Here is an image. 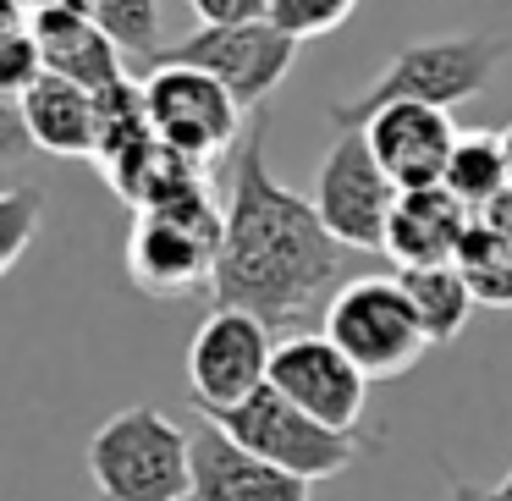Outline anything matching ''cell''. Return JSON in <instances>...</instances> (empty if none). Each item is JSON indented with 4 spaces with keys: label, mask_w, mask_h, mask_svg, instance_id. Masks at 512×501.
Wrapping results in <instances>:
<instances>
[{
    "label": "cell",
    "mask_w": 512,
    "mask_h": 501,
    "mask_svg": "<svg viewBox=\"0 0 512 501\" xmlns=\"http://www.w3.org/2000/svg\"><path fill=\"white\" fill-rule=\"evenodd\" d=\"M353 248L336 243L314 199L292 193L270 177L265 122L248 127L232 160V193H226V237L215 259V309H248L265 325H292L342 287Z\"/></svg>",
    "instance_id": "cell-1"
},
{
    "label": "cell",
    "mask_w": 512,
    "mask_h": 501,
    "mask_svg": "<svg viewBox=\"0 0 512 501\" xmlns=\"http://www.w3.org/2000/svg\"><path fill=\"white\" fill-rule=\"evenodd\" d=\"M507 61V39L501 34H441L402 45L375 78L364 83V94L331 105L336 133H358L375 111L386 105H435V111H457L474 94H485V83L496 78V67Z\"/></svg>",
    "instance_id": "cell-2"
},
{
    "label": "cell",
    "mask_w": 512,
    "mask_h": 501,
    "mask_svg": "<svg viewBox=\"0 0 512 501\" xmlns=\"http://www.w3.org/2000/svg\"><path fill=\"white\" fill-rule=\"evenodd\" d=\"M94 501H188L193 490V430L138 402L122 408L83 446Z\"/></svg>",
    "instance_id": "cell-3"
},
{
    "label": "cell",
    "mask_w": 512,
    "mask_h": 501,
    "mask_svg": "<svg viewBox=\"0 0 512 501\" xmlns=\"http://www.w3.org/2000/svg\"><path fill=\"white\" fill-rule=\"evenodd\" d=\"M221 237H226V210L210 199V177H204L193 188H182L177 199H166L160 210L133 215L127 276L149 298H182L193 287H210Z\"/></svg>",
    "instance_id": "cell-4"
},
{
    "label": "cell",
    "mask_w": 512,
    "mask_h": 501,
    "mask_svg": "<svg viewBox=\"0 0 512 501\" xmlns=\"http://www.w3.org/2000/svg\"><path fill=\"white\" fill-rule=\"evenodd\" d=\"M325 336L364 369L369 380H397L424 358V336L413 298L397 276H353L325 303Z\"/></svg>",
    "instance_id": "cell-5"
},
{
    "label": "cell",
    "mask_w": 512,
    "mask_h": 501,
    "mask_svg": "<svg viewBox=\"0 0 512 501\" xmlns=\"http://www.w3.org/2000/svg\"><path fill=\"white\" fill-rule=\"evenodd\" d=\"M215 424H221L232 441H243L254 457H265V463L309 479V485L314 479H336L342 468H353L358 457L375 446L364 430H331V424H320L314 413H303L298 402L281 397L276 386L254 391L243 408L221 413Z\"/></svg>",
    "instance_id": "cell-6"
},
{
    "label": "cell",
    "mask_w": 512,
    "mask_h": 501,
    "mask_svg": "<svg viewBox=\"0 0 512 501\" xmlns=\"http://www.w3.org/2000/svg\"><path fill=\"white\" fill-rule=\"evenodd\" d=\"M144 105H149V127L155 138H166L171 149H182L188 160L210 166L221 160L232 144H243V105L221 78L182 61H160L144 72Z\"/></svg>",
    "instance_id": "cell-7"
},
{
    "label": "cell",
    "mask_w": 512,
    "mask_h": 501,
    "mask_svg": "<svg viewBox=\"0 0 512 501\" xmlns=\"http://www.w3.org/2000/svg\"><path fill=\"white\" fill-rule=\"evenodd\" d=\"M276 342L270 325L248 309H215L188 342V397L204 419L243 408L254 391L270 386Z\"/></svg>",
    "instance_id": "cell-8"
},
{
    "label": "cell",
    "mask_w": 512,
    "mask_h": 501,
    "mask_svg": "<svg viewBox=\"0 0 512 501\" xmlns=\"http://www.w3.org/2000/svg\"><path fill=\"white\" fill-rule=\"evenodd\" d=\"M397 182L386 177V166L375 160L364 133H336V144L325 149L320 182H314V210L325 215V226L336 232L342 248H386V226L397 210Z\"/></svg>",
    "instance_id": "cell-9"
},
{
    "label": "cell",
    "mask_w": 512,
    "mask_h": 501,
    "mask_svg": "<svg viewBox=\"0 0 512 501\" xmlns=\"http://www.w3.org/2000/svg\"><path fill=\"white\" fill-rule=\"evenodd\" d=\"M292 56H298V39L281 34L265 17V23H237V28H199L182 45H171L160 61H182V67L210 72V78H221L237 94L243 111H254V105H265L281 89V78L292 72Z\"/></svg>",
    "instance_id": "cell-10"
},
{
    "label": "cell",
    "mask_w": 512,
    "mask_h": 501,
    "mask_svg": "<svg viewBox=\"0 0 512 501\" xmlns=\"http://www.w3.org/2000/svg\"><path fill=\"white\" fill-rule=\"evenodd\" d=\"M270 386L303 413H314L331 430H358L369 397V375L331 342L325 331H303L276 342V364H270Z\"/></svg>",
    "instance_id": "cell-11"
},
{
    "label": "cell",
    "mask_w": 512,
    "mask_h": 501,
    "mask_svg": "<svg viewBox=\"0 0 512 501\" xmlns=\"http://www.w3.org/2000/svg\"><path fill=\"white\" fill-rule=\"evenodd\" d=\"M358 133L369 138L375 160L386 166V177L397 182L402 193L408 188H441L446 166L457 155V122L452 111H435V105H386L375 111Z\"/></svg>",
    "instance_id": "cell-12"
},
{
    "label": "cell",
    "mask_w": 512,
    "mask_h": 501,
    "mask_svg": "<svg viewBox=\"0 0 512 501\" xmlns=\"http://www.w3.org/2000/svg\"><path fill=\"white\" fill-rule=\"evenodd\" d=\"M188 501H309V479L254 457L215 419L193 424V490Z\"/></svg>",
    "instance_id": "cell-13"
},
{
    "label": "cell",
    "mask_w": 512,
    "mask_h": 501,
    "mask_svg": "<svg viewBox=\"0 0 512 501\" xmlns=\"http://www.w3.org/2000/svg\"><path fill=\"white\" fill-rule=\"evenodd\" d=\"M28 28H34L39 50H45V72L83 83L89 94L127 83V56L89 23V12L78 0H50V6L28 12Z\"/></svg>",
    "instance_id": "cell-14"
},
{
    "label": "cell",
    "mask_w": 512,
    "mask_h": 501,
    "mask_svg": "<svg viewBox=\"0 0 512 501\" xmlns=\"http://www.w3.org/2000/svg\"><path fill=\"white\" fill-rule=\"evenodd\" d=\"M479 215L446 188H408L397 193V210L386 226V248L380 254L397 259V270H424V265H457L468 226Z\"/></svg>",
    "instance_id": "cell-15"
},
{
    "label": "cell",
    "mask_w": 512,
    "mask_h": 501,
    "mask_svg": "<svg viewBox=\"0 0 512 501\" xmlns=\"http://www.w3.org/2000/svg\"><path fill=\"white\" fill-rule=\"evenodd\" d=\"M12 111L34 149L61 160H100V100L83 83L45 72Z\"/></svg>",
    "instance_id": "cell-16"
},
{
    "label": "cell",
    "mask_w": 512,
    "mask_h": 501,
    "mask_svg": "<svg viewBox=\"0 0 512 501\" xmlns=\"http://www.w3.org/2000/svg\"><path fill=\"white\" fill-rule=\"evenodd\" d=\"M105 182L116 188V199L133 204L138 215L144 210H160L166 199H177L182 188H193V182H204V166L199 160H188L182 149H171L166 138H138L133 149H122L116 160H105Z\"/></svg>",
    "instance_id": "cell-17"
},
{
    "label": "cell",
    "mask_w": 512,
    "mask_h": 501,
    "mask_svg": "<svg viewBox=\"0 0 512 501\" xmlns=\"http://www.w3.org/2000/svg\"><path fill=\"white\" fill-rule=\"evenodd\" d=\"M402 292L413 298V314H419L424 336H430V347H446L457 342V336L468 331V320H474L479 298L468 292L463 270L457 265H424V270H397Z\"/></svg>",
    "instance_id": "cell-18"
},
{
    "label": "cell",
    "mask_w": 512,
    "mask_h": 501,
    "mask_svg": "<svg viewBox=\"0 0 512 501\" xmlns=\"http://www.w3.org/2000/svg\"><path fill=\"white\" fill-rule=\"evenodd\" d=\"M452 199H463L474 215H490L512 188V166H507V149H501V133H463L457 138V155L446 166V182H441Z\"/></svg>",
    "instance_id": "cell-19"
},
{
    "label": "cell",
    "mask_w": 512,
    "mask_h": 501,
    "mask_svg": "<svg viewBox=\"0 0 512 501\" xmlns=\"http://www.w3.org/2000/svg\"><path fill=\"white\" fill-rule=\"evenodd\" d=\"M457 270H463L468 292L479 298V309H512V243L485 215L468 226L463 248H457Z\"/></svg>",
    "instance_id": "cell-20"
},
{
    "label": "cell",
    "mask_w": 512,
    "mask_h": 501,
    "mask_svg": "<svg viewBox=\"0 0 512 501\" xmlns=\"http://www.w3.org/2000/svg\"><path fill=\"white\" fill-rule=\"evenodd\" d=\"M78 6L127 61L155 67L166 56V45H160V0H78Z\"/></svg>",
    "instance_id": "cell-21"
},
{
    "label": "cell",
    "mask_w": 512,
    "mask_h": 501,
    "mask_svg": "<svg viewBox=\"0 0 512 501\" xmlns=\"http://www.w3.org/2000/svg\"><path fill=\"white\" fill-rule=\"evenodd\" d=\"M39 226H45V193L34 188L0 193V270H17V259L28 254Z\"/></svg>",
    "instance_id": "cell-22"
},
{
    "label": "cell",
    "mask_w": 512,
    "mask_h": 501,
    "mask_svg": "<svg viewBox=\"0 0 512 501\" xmlns=\"http://www.w3.org/2000/svg\"><path fill=\"white\" fill-rule=\"evenodd\" d=\"M39 78H45V50H39L34 28H28V17L12 12V28H6V50H0V94L17 105Z\"/></svg>",
    "instance_id": "cell-23"
},
{
    "label": "cell",
    "mask_w": 512,
    "mask_h": 501,
    "mask_svg": "<svg viewBox=\"0 0 512 501\" xmlns=\"http://www.w3.org/2000/svg\"><path fill=\"white\" fill-rule=\"evenodd\" d=\"M353 12H358V0H270V23H276L281 34H292L298 45L303 39H325Z\"/></svg>",
    "instance_id": "cell-24"
},
{
    "label": "cell",
    "mask_w": 512,
    "mask_h": 501,
    "mask_svg": "<svg viewBox=\"0 0 512 501\" xmlns=\"http://www.w3.org/2000/svg\"><path fill=\"white\" fill-rule=\"evenodd\" d=\"M199 28H237V23H265L270 0H188Z\"/></svg>",
    "instance_id": "cell-25"
},
{
    "label": "cell",
    "mask_w": 512,
    "mask_h": 501,
    "mask_svg": "<svg viewBox=\"0 0 512 501\" xmlns=\"http://www.w3.org/2000/svg\"><path fill=\"white\" fill-rule=\"evenodd\" d=\"M485 221H490V226H496V232H501V237H507V243H512V188H507V199H501L496 210L485 215Z\"/></svg>",
    "instance_id": "cell-26"
},
{
    "label": "cell",
    "mask_w": 512,
    "mask_h": 501,
    "mask_svg": "<svg viewBox=\"0 0 512 501\" xmlns=\"http://www.w3.org/2000/svg\"><path fill=\"white\" fill-rule=\"evenodd\" d=\"M474 501H512V468H507V479H501V485H490V490H474Z\"/></svg>",
    "instance_id": "cell-27"
},
{
    "label": "cell",
    "mask_w": 512,
    "mask_h": 501,
    "mask_svg": "<svg viewBox=\"0 0 512 501\" xmlns=\"http://www.w3.org/2000/svg\"><path fill=\"white\" fill-rule=\"evenodd\" d=\"M39 6H50V0H6V12H23V17L39 12Z\"/></svg>",
    "instance_id": "cell-28"
},
{
    "label": "cell",
    "mask_w": 512,
    "mask_h": 501,
    "mask_svg": "<svg viewBox=\"0 0 512 501\" xmlns=\"http://www.w3.org/2000/svg\"><path fill=\"white\" fill-rule=\"evenodd\" d=\"M452 501H474V485H468V479H457V474H452Z\"/></svg>",
    "instance_id": "cell-29"
},
{
    "label": "cell",
    "mask_w": 512,
    "mask_h": 501,
    "mask_svg": "<svg viewBox=\"0 0 512 501\" xmlns=\"http://www.w3.org/2000/svg\"><path fill=\"white\" fill-rule=\"evenodd\" d=\"M501 149H507V166H512V127L501 133Z\"/></svg>",
    "instance_id": "cell-30"
}]
</instances>
